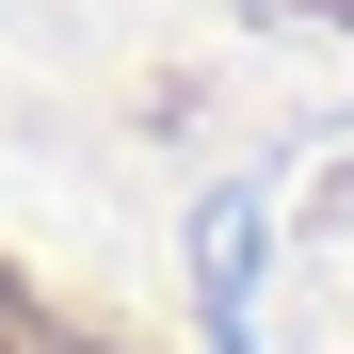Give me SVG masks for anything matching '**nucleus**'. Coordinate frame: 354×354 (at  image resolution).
<instances>
[{"label": "nucleus", "instance_id": "f257e3e1", "mask_svg": "<svg viewBox=\"0 0 354 354\" xmlns=\"http://www.w3.org/2000/svg\"><path fill=\"white\" fill-rule=\"evenodd\" d=\"M274 17H322V32H354V0H274Z\"/></svg>", "mask_w": 354, "mask_h": 354}]
</instances>
